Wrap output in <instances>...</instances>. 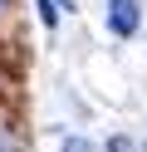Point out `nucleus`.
Here are the masks:
<instances>
[{
    "mask_svg": "<svg viewBox=\"0 0 147 152\" xmlns=\"http://www.w3.org/2000/svg\"><path fill=\"white\" fill-rule=\"evenodd\" d=\"M108 30L118 39H127L137 30V0H108Z\"/></svg>",
    "mask_w": 147,
    "mask_h": 152,
    "instance_id": "1",
    "label": "nucleus"
},
{
    "mask_svg": "<svg viewBox=\"0 0 147 152\" xmlns=\"http://www.w3.org/2000/svg\"><path fill=\"white\" fill-rule=\"evenodd\" d=\"M0 152H25V132L10 108H0Z\"/></svg>",
    "mask_w": 147,
    "mask_h": 152,
    "instance_id": "2",
    "label": "nucleus"
},
{
    "mask_svg": "<svg viewBox=\"0 0 147 152\" xmlns=\"http://www.w3.org/2000/svg\"><path fill=\"white\" fill-rule=\"evenodd\" d=\"M103 152H137V142H132V137H113Z\"/></svg>",
    "mask_w": 147,
    "mask_h": 152,
    "instance_id": "3",
    "label": "nucleus"
},
{
    "mask_svg": "<svg viewBox=\"0 0 147 152\" xmlns=\"http://www.w3.org/2000/svg\"><path fill=\"white\" fill-rule=\"evenodd\" d=\"M39 20H44V25H54V20H59V10H54V0H39Z\"/></svg>",
    "mask_w": 147,
    "mask_h": 152,
    "instance_id": "4",
    "label": "nucleus"
},
{
    "mask_svg": "<svg viewBox=\"0 0 147 152\" xmlns=\"http://www.w3.org/2000/svg\"><path fill=\"white\" fill-rule=\"evenodd\" d=\"M64 152H88V142H83V137H69V142H64Z\"/></svg>",
    "mask_w": 147,
    "mask_h": 152,
    "instance_id": "5",
    "label": "nucleus"
},
{
    "mask_svg": "<svg viewBox=\"0 0 147 152\" xmlns=\"http://www.w3.org/2000/svg\"><path fill=\"white\" fill-rule=\"evenodd\" d=\"M54 10H74V0H54Z\"/></svg>",
    "mask_w": 147,
    "mask_h": 152,
    "instance_id": "6",
    "label": "nucleus"
},
{
    "mask_svg": "<svg viewBox=\"0 0 147 152\" xmlns=\"http://www.w3.org/2000/svg\"><path fill=\"white\" fill-rule=\"evenodd\" d=\"M10 5H15V0H0V15H5V10H10Z\"/></svg>",
    "mask_w": 147,
    "mask_h": 152,
    "instance_id": "7",
    "label": "nucleus"
}]
</instances>
